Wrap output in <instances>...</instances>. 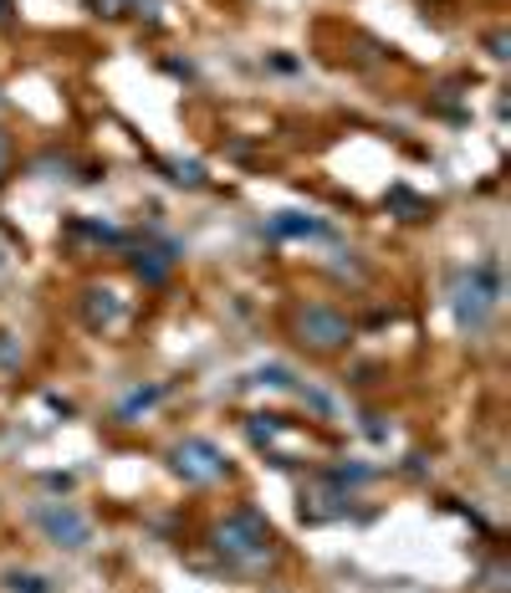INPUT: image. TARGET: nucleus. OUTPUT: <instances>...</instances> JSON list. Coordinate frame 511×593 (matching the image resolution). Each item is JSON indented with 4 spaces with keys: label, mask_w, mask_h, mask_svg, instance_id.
<instances>
[{
    "label": "nucleus",
    "mask_w": 511,
    "mask_h": 593,
    "mask_svg": "<svg viewBox=\"0 0 511 593\" xmlns=\"http://www.w3.org/2000/svg\"><path fill=\"white\" fill-rule=\"evenodd\" d=\"M175 267H179V246H175V240L133 251V271H138V282H144V287H164Z\"/></svg>",
    "instance_id": "obj_6"
},
{
    "label": "nucleus",
    "mask_w": 511,
    "mask_h": 593,
    "mask_svg": "<svg viewBox=\"0 0 511 593\" xmlns=\"http://www.w3.org/2000/svg\"><path fill=\"white\" fill-rule=\"evenodd\" d=\"M327 481H337V486H364V481H374V466H337V471H327Z\"/></svg>",
    "instance_id": "obj_11"
},
{
    "label": "nucleus",
    "mask_w": 511,
    "mask_h": 593,
    "mask_svg": "<svg viewBox=\"0 0 511 593\" xmlns=\"http://www.w3.org/2000/svg\"><path fill=\"white\" fill-rule=\"evenodd\" d=\"M271 240H307V236H333V225L318 221V215H297V210H281L262 225Z\"/></svg>",
    "instance_id": "obj_7"
},
{
    "label": "nucleus",
    "mask_w": 511,
    "mask_h": 593,
    "mask_svg": "<svg viewBox=\"0 0 511 593\" xmlns=\"http://www.w3.org/2000/svg\"><path fill=\"white\" fill-rule=\"evenodd\" d=\"M164 400V384H148V389H133L129 400L118 404V425H133V419L138 415H148V410H154V404Z\"/></svg>",
    "instance_id": "obj_10"
},
{
    "label": "nucleus",
    "mask_w": 511,
    "mask_h": 593,
    "mask_svg": "<svg viewBox=\"0 0 511 593\" xmlns=\"http://www.w3.org/2000/svg\"><path fill=\"white\" fill-rule=\"evenodd\" d=\"M210 542H215V552L220 558H231L235 568H266L281 552L271 522H266L256 506H235L225 522H215Z\"/></svg>",
    "instance_id": "obj_1"
},
{
    "label": "nucleus",
    "mask_w": 511,
    "mask_h": 593,
    "mask_svg": "<svg viewBox=\"0 0 511 593\" xmlns=\"http://www.w3.org/2000/svg\"><path fill=\"white\" fill-rule=\"evenodd\" d=\"M31 522L42 527V537L52 542V548L82 552L92 542V522L82 517L73 502H36V506H31Z\"/></svg>",
    "instance_id": "obj_4"
},
{
    "label": "nucleus",
    "mask_w": 511,
    "mask_h": 593,
    "mask_svg": "<svg viewBox=\"0 0 511 593\" xmlns=\"http://www.w3.org/2000/svg\"><path fill=\"white\" fill-rule=\"evenodd\" d=\"M0 267H5V251H0Z\"/></svg>",
    "instance_id": "obj_18"
},
{
    "label": "nucleus",
    "mask_w": 511,
    "mask_h": 593,
    "mask_svg": "<svg viewBox=\"0 0 511 593\" xmlns=\"http://www.w3.org/2000/svg\"><path fill=\"white\" fill-rule=\"evenodd\" d=\"M169 179H175V184H190V190H200L204 169H200V164H169Z\"/></svg>",
    "instance_id": "obj_14"
},
{
    "label": "nucleus",
    "mask_w": 511,
    "mask_h": 593,
    "mask_svg": "<svg viewBox=\"0 0 511 593\" xmlns=\"http://www.w3.org/2000/svg\"><path fill=\"white\" fill-rule=\"evenodd\" d=\"M11 15H15V0H0V26H11Z\"/></svg>",
    "instance_id": "obj_17"
},
{
    "label": "nucleus",
    "mask_w": 511,
    "mask_h": 593,
    "mask_svg": "<svg viewBox=\"0 0 511 593\" xmlns=\"http://www.w3.org/2000/svg\"><path fill=\"white\" fill-rule=\"evenodd\" d=\"M15 358H21V354H15L11 343H5V333H0V363H15Z\"/></svg>",
    "instance_id": "obj_16"
},
{
    "label": "nucleus",
    "mask_w": 511,
    "mask_h": 593,
    "mask_svg": "<svg viewBox=\"0 0 511 593\" xmlns=\"http://www.w3.org/2000/svg\"><path fill=\"white\" fill-rule=\"evenodd\" d=\"M292 327H297V343L312 348V354H337V348H348L353 343V323L337 307H327V302H307V307H297Z\"/></svg>",
    "instance_id": "obj_3"
},
{
    "label": "nucleus",
    "mask_w": 511,
    "mask_h": 593,
    "mask_svg": "<svg viewBox=\"0 0 511 593\" xmlns=\"http://www.w3.org/2000/svg\"><path fill=\"white\" fill-rule=\"evenodd\" d=\"M256 384H266V389H297V379H292V369H281V363H266V369L256 373Z\"/></svg>",
    "instance_id": "obj_13"
},
{
    "label": "nucleus",
    "mask_w": 511,
    "mask_h": 593,
    "mask_svg": "<svg viewBox=\"0 0 511 593\" xmlns=\"http://www.w3.org/2000/svg\"><path fill=\"white\" fill-rule=\"evenodd\" d=\"M82 317H88V327H113L123 317V302H118L113 287H88L82 292Z\"/></svg>",
    "instance_id": "obj_8"
},
{
    "label": "nucleus",
    "mask_w": 511,
    "mask_h": 593,
    "mask_svg": "<svg viewBox=\"0 0 511 593\" xmlns=\"http://www.w3.org/2000/svg\"><path fill=\"white\" fill-rule=\"evenodd\" d=\"M92 15H123V11H144V0H82Z\"/></svg>",
    "instance_id": "obj_12"
},
{
    "label": "nucleus",
    "mask_w": 511,
    "mask_h": 593,
    "mask_svg": "<svg viewBox=\"0 0 511 593\" xmlns=\"http://www.w3.org/2000/svg\"><path fill=\"white\" fill-rule=\"evenodd\" d=\"M5 164H11V134L0 128V179H5Z\"/></svg>",
    "instance_id": "obj_15"
},
{
    "label": "nucleus",
    "mask_w": 511,
    "mask_h": 593,
    "mask_svg": "<svg viewBox=\"0 0 511 593\" xmlns=\"http://www.w3.org/2000/svg\"><path fill=\"white\" fill-rule=\"evenodd\" d=\"M501 302V267L497 261H476V267H460L451 277V312L460 333H481L491 323V312Z\"/></svg>",
    "instance_id": "obj_2"
},
{
    "label": "nucleus",
    "mask_w": 511,
    "mask_h": 593,
    "mask_svg": "<svg viewBox=\"0 0 511 593\" xmlns=\"http://www.w3.org/2000/svg\"><path fill=\"white\" fill-rule=\"evenodd\" d=\"M169 471L185 475L190 486H204V481H225L231 475V460L220 450L215 440H204V435H190V440H179L169 450Z\"/></svg>",
    "instance_id": "obj_5"
},
{
    "label": "nucleus",
    "mask_w": 511,
    "mask_h": 593,
    "mask_svg": "<svg viewBox=\"0 0 511 593\" xmlns=\"http://www.w3.org/2000/svg\"><path fill=\"white\" fill-rule=\"evenodd\" d=\"M0 589L5 593H57V579L31 573V568H5V573H0Z\"/></svg>",
    "instance_id": "obj_9"
}]
</instances>
